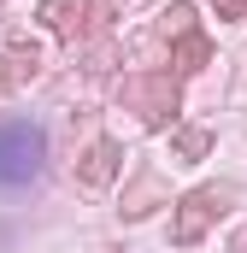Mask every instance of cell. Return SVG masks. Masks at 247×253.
I'll return each mask as SVG.
<instances>
[{
    "label": "cell",
    "mask_w": 247,
    "mask_h": 253,
    "mask_svg": "<svg viewBox=\"0 0 247 253\" xmlns=\"http://www.w3.org/2000/svg\"><path fill=\"white\" fill-rule=\"evenodd\" d=\"M36 171H41V129L24 124V118L0 124V183L18 189V183H30Z\"/></svg>",
    "instance_id": "6da1fadb"
},
{
    "label": "cell",
    "mask_w": 247,
    "mask_h": 253,
    "mask_svg": "<svg viewBox=\"0 0 247 253\" xmlns=\"http://www.w3.org/2000/svg\"><path fill=\"white\" fill-rule=\"evenodd\" d=\"M224 200H230L224 189H194V194L183 200V212L171 218V236H177L183 248H188V242H200V236H206V224L224 212Z\"/></svg>",
    "instance_id": "7a4b0ae2"
},
{
    "label": "cell",
    "mask_w": 247,
    "mask_h": 253,
    "mask_svg": "<svg viewBox=\"0 0 247 253\" xmlns=\"http://www.w3.org/2000/svg\"><path fill=\"white\" fill-rule=\"evenodd\" d=\"M112 171H118V147H112V141H94L88 159H82V183L100 189V183H112Z\"/></svg>",
    "instance_id": "3957f363"
},
{
    "label": "cell",
    "mask_w": 247,
    "mask_h": 253,
    "mask_svg": "<svg viewBox=\"0 0 247 253\" xmlns=\"http://www.w3.org/2000/svg\"><path fill=\"white\" fill-rule=\"evenodd\" d=\"M36 71H41V53H36V47H12V53H6V83H12V88L30 83Z\"/></svg>",
    "instance_id": "277c9868"
},
{
    "label": "cell",
    "mask_w": 247,
    "mask_h": 253,
    "mask_svg": "<svg viewBox=\"0 0 247 253\" xmlns=\"http://www.w3.org/2000/svg\"><path fill=\"white\" fill-rule=\"evenodd\" d=\"M71 12H77V0H41V18H47V30H71V24H77Z\"/></svg>",
    "instance_id": "5b68a950"
},
{
    "label": "cell",
    "mask_w": 247,
    "mask_h": 253,
    "mask_svg": "<svg viewBox=\"0 0 247 253\" xmlns=\"http://www.w3.org/2000/svg\"><path fill=\"white\" fill-rule=\"evenodd\" d=\"M188 18H194V12H188V0H177V6L165 12V24H159V30H165V36H183V30H188Z\"/></svg>",
    "instance_id": "8992f818"
},
{
    "label": "cell",
    "mask_w": 247,
    "mask_h": 253,
    "mask_svg": "<svg viewBox=\"0 0 247 253\" xmlns=\"http://www.w3.org/2000/svg\"><path fill=\"white\" fill-rule=\"evenodd\" d=\"M177 153H183V159H200V153H206V135H200V129H183V135H177Z\"/></svg>",
    "instance_id": "52a82bcc"
},
{
    "label": "cell",
    "mask_w": 247,
    "mask_h": 253,
    "mask_svg": "<svg viewBox=\"0 0 247 253\" xmlns=\"http://www.w3.org/2000/svg\"><path fill=\"white\" fill-rule=\"evenodd\" d=\"M200 59H206V42L188 36V42H183V71H200Z\"/></svg>",
    "instance_id": "ba28073f"
},
{
    "label": "cell",
    "mask_w": 247,
    "mask_h": 253,
    "mask_svg": "<svg viewBox=\"0 0 247 253\" xmlns=\"http://www.w3.org/2000/svg\"><path fill=\"white\" fill-rule=\"evenodd\" d=\"M212 6H224L230 18H247V0H212Z\"/></svg>",
    "instance_id": "9c48e42d"
}]
</instances>
